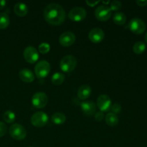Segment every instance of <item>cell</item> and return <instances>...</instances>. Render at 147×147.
<instances>
[{
  "instance_id": "277c9868",
  "label": "cell",
  "mask_w": 147,
  "mask_h": 147,
  "mask_svg": "<svg viewBox=\"0 0 147 147\" xmlns=\"http://www.w3.org/2000/svg\"><path fill=\"white\" fill-rule=\"evenodd\" d=\"M51 69L50 64L46 60H40L34 67V73L38 78H44L49 75Z\"/></svg>"
},
{
  "instance_id": "836d02e7",
  "label": "cell",
  "mask_w": 147,
  "mask_h": 147,
  "mask_svg": "<svg viewBox=\"0 0 147 147\" xmlns=\"http://www.w3.org/2000/svg\"><path fill=\"white\" fill-rule=\"evenodd\" d=\"M29 147H33V146H29Z\"/></svg>"
},
{
  "instance_id": "5b68a950",
  "label": "cell",
  "mask_w": 147,
  "mask_h": 147,
  "mask_svg": "<svg viewBox=\"0 0 147 147\" xmlns=\"http://www.w3.org/2000/svg\"><path fill=\"white\" fill-rule=\"evenodd\" d=\"M49 121V117L43 111H37L31 117V123L37 128H41L45 126Z\"/></svg>"
},
{
  "instance_id": "e0dca14e",
  "label": "cell",
  "mask_w": 147,
  "mask_h": 147,
  "mask_svg": "<svg viewBox=\"0 0 147 147\" xmlns=\"http://www.w3.org/2000/svg\"><path fill=\"white\" fill-rule=\"evenodd\" d=\"M14 11L19 17H24L28 13V7L24 3L18 2L14 5Z\"/></svg>"
},
{
  "instance_id": "52a82bcc",
  "label": "cell",
  "mask_w": 147,
  "mask_h": 147,
  "mask_svg": "<svg viewBox=\"0 0 147 147\" xmlns=\"http://www.w3.org/2000/svg\"><path fill=\"white\" fill-rule=\"evenodd\" d=\"M48 102L47 95L43 92H37L32 98V104L36 109H43Z\"/></svg>"
},
{
  "instance_id": "7402d4cb",
  "label": "cell",
  "mask_w": 147,
  "mask_h": 147,
  "mask_svg": "<svg viewBox=\"0 0 147 147\" xmlns=\"http://www.w3.org/2000/svg\"><path fill=\"white\" fill-rule=\"evenodd\" d=\"M65 77L62 73H55L53 75L51 78V81L55 86H60L64 82Z\"/></svg>"
},
{
  "instance_id": "9c48e42d",
  "label": "cell",
  "mask_w": 147,
  "mask_h": 147,
  "mask_svg": "<svg viewBox=\"0 0 147 147\" xmlns=\"http://www.w3.org/2000/svg\"><path fill=\"white\" fill-rule=\"evenodd\" d=\"M87 13L86 9L83 7H73L68 13V17L70 20L74 22H80L86 17Z\"/></svg>"
},
{
  "instance_id": "ac0fdd59",
  "label": "cell",
  "mask_w": 147,
  "mask_h": 147,
  "mask_svg": "<svg viewBox=\"0 0 147 147\" xmlns=\"http://www.w3.org/2000/svg\"><path fill=\"white\" fill-rule=\"evenodd\" d=\"M105 120H106V124L109 125V126H116L119 121L117 115L113 113H108L105 117Z\"/></svg>"
},
{
  "instance_id": "1f68e13d",
  "label": "cell",
  "mask_w": 147,
  "mask_h": 147,
  "mask_svg": "<svg viewBox=\"0 0 147 147\" xmlns=\"http://www.w3.org/2000/svg\"><path fill=\"white\" fill-rule=\"evenodd\" d=\"M6 4H7V1L4 0H0V9H2L5 7Z\"/></svg>"
},
{
  "instance_id": "d4e9b609",
  "label": "cell",
  "mask_w": 147,
  "mask_h": 147,
  "mask_svg": "<svg viewBox=\"0 0 147 147\" xmlns=\"http://www.w3.org/2000/svg\"><path fill=\"white\" fill-rule=\"evenodd\" d=\"M50 50V44L47 42H42L39 45V52L42 54H47Z\"/></svg>"
},
{
  "instance_id": "8992f818",
  "label": "cell",
  "mask_w": 147,
  "mask_h": 147,
  "mask_svg": "<svg viewBox=\"0 0 147 147\" xmlns=\"http://www.w3.org/2000/svg\"><path fill=\"white\" fill-rule=\"evenodd\" d=\"M129 27L131 31L134 34H141L144 32L146 26L143 20L137 17H134L129 22Z\"/></svg>"
},
{
  "instance_id": "7c38bea8",
  "label": "cell",
  "mask_w": 147,
  "mask_h": 147,
  "mask_svg": "<svg viewBox=\"0 0 147 147\" xmlns=\"http://www.w3.org/2000/svg\"><path fill=\"white\" fill-rule=\"evenodd\" d=\"M96 105L100 111H107L110 110L111 106V100L107 95L102 94L98 97Z\"/></svg>"
},
{
  "instance_id": "ffe728a7",
  "label": "cell",
  "mask_w": 147,
  "mask_h": 147,
  "mask_svg": "<svg viewBox=\"0 0 147 147\" xmlns=\"http://www.w3.org/2000/svg\"><path fill=\"white\" fill-rule=\"evenodd\" d=\"M113 20L114 23L117 25H123L126 23V17L125 14L120 11H117L114 14L113 17Z\"/></svg>"
},
{
  "instance_id": "9a60e30c",
  "label": "cell",
  "mask_w": 147,
  "mask_h": 147,
  "mask_svg": "<svg viewBox=\"0 0 147 147\" xmlns=\"http://www.w3.org/2000/svg\"><path fill=\"white\" fill-rule=\"evenodd\" d=\"M20 78L24 83H32L34 80V76L32 72L27 68L22 69L19 73Z\"/></svg>"
},
{
  "instance_id": "44dd1931",
  "label": "cell",
  "mask_w": 147,
  "mask_h": 147,
  "mask_svg": "<svg viewBox=\"0 0 147 147\" xmlns=\"http://www.w3.org/2000/svg\"><path fill=\"white\" fill-rule=\"evenodd\" d=\"M10 20L8 14L5 12H0V29L4 30L9 25Z\"/></svg>"
},
{
  "instance_id": "d6986e66",
  "label": "cell",
  "mask_w": 147,
  "mask_h": 147,
  "mask_svg": "<svg viewBox=\"0 0 147 147\" xmlns=\"http://www.w3.org/2000/svg\"><path fill=\"white\" fill-rule=\"evenodd\" d=\"M51 120L55 124L61 125L65 122L66 116L64 113L57 112V113H55L54 114H53L51 117Z\"/></svg>"
},
{
  "instance_id": "f1b7e54d",
  "label": "cell",
  "mask_w": 147,
  "mask_h": 147,
  "mask_svg": "<svg viewBox=\"0 0 147 147\" xmlns=\"http://www.w3.org/2000/svg\"><path fill=\"white\" fill-rule=\"evenodd\" d=\"M94 118L97 121H100L103 120V118H104V115H103V113H102L101 111L96 112L94 114Z\"/></svg>"
},
{
  "instance_id": "5bb4252c",
  "label": "cell",
  "mask_w": 147,
  "mask_h": 147,
  "mask_svg": "<svg viewBox=\"0 0 147 147\" xmlns=\"http://www.w3.org/2000/svg\"><path fill=\"white\" fill-rule=\"evenodd\" d=\"M80 106L83 112L85 115L88 116H93L96 113V105L92 100H87V101H83L80 103Z\"/></svg>"
},
{
  "instance_id": "2e32d148",
  "label": "cell",
  "mask_w": 147,
  "mask_h": 147,
  "mask_svg": "<svg viewBox=\"0 0 147 147\" xmlns=\"http://www.w3.org/2000/svg\"><path fill=\"white\" fill-rule=\"evenodd\" d=\"M91 88L88 85H83L78 90V98L80 100H86L91 95Z\"/></svg>"
},
{
  "instance_id": "83f0119b",
  "label": "cell",
  "mask_w": 147,
  "mask_h": 147,
  "mask_svg": "<svg viewBox=\"0 0 147 147\" xmlns=\"http://www.w3.org/2000/svg\"><path fill=\"white\" fill-rule=\"evenodd\" d=\"M7 131V125L4 123V122L0 121V138L4 136L6 134Z\"/></svg>"
},
{
  "instance_id": "8fae6325",
  "label": "cell",
  "mask_w": 147,
  "mask_h": 147,
  "mask_svg": "<svg viewBox=\"0 0 147 147\" xmlns=\"http://www.w3.org/2000/svg\"><path fill=\"white\" fill-rule=\"evenodd\" d=\"M76 35L73 32L67 31L60 34L59 37V42L63 47H70L76 41Z\"/></svg>"
},
{
  "instance_id": "4dcf8cb0",
  "label": "cell",
  "mask_w": 147,
  "mask_h": 147,
  "mask_svg": "<svg viewBox=\"0 0 147 147\" xmlns=\"http://www.w3.org/2000/svg\"><path fill=\"white\" fill-rule=\"evenodd\" d=\"M136 3L139 7H145L147 5V0H137Z\"/></svg>"
},
{
  "instance_id": "ba28073f",
  "label": "cell",
  "mask_w": 147,
  "mask_h": 147,
  "mask_svg": "<svg viewBox=\"0 0 147 147\" xmlns=\"http://www.w3.org/2000/svg\"><path fill=\"white\" fill-rule=\"evenodd\" d=\"M112 15V11L106 5L98 6L95 11V16L99 21L106 22L111 18Z\"/></svg>"
},
{
  "instance_id": "cb8c5ba5",
  "label": "cell",
  "mask_w": 147,
  "mask_h": 147,
  "mask_svg": "<svg viewBox=\"0 0 147 147\" xmlns=\"http://www.w3.org/2000/svg\"><path fill=\"white\" fill-rule=\"evenodd\" d=\"M16 116L15 113H14L11 111L8 110L7 111H5L3 114V119L5 122L8 123H14V121H15Z\"/></svg>"
},
{
  "instance_id": "7a4b0ae2",
  "label": "cell",
  "mask_w": 147,
  "mask_h": 147,
  "mask_svg": "<svg viewBox=\"0 0 147 147\" xmlns=\"http://www.w3.org/2000/svg\"><path fill=\"white\" fill-rule=\"evenodd\" d=\"M77 65V59L71 55L64 56L60 60V67L65 73H71L75 70Z\"/></svg>"
},
{
  "instance_id": "603a6c76",
  "label": "cell",
  "mask_w": 147,
  "mask_h": 147,
  "mask_svg": "<svg viewBox=\"0 0 147 147\" xmlns=\"http://www.w3.org/2000/svg\"><path fill=\"white\" fill-rule=\"evenodd\" d=\"M146 50V44L144 42H136L133 46V51L136 54H142Z\"/></svg>"
},
{
  "instance_id": "d6a6232c",
  "label": "cell",
  "mask_w": 147,
  "mask_h": 147,
  "mask_svg": "<svg viewBox=\"0 0 147 147\" xmlns=\"http://www.w3.org/2000/svg\"><path fill=\"white\" fill-rule=\"evenodd\" d=\"M144 39H145V40H146V42H147V32L146 33V34H145Z\"/></svg>"
},
{
  "instance_id": "4316f807",
  "label": "cell",
  "mask_w": 147,
  "mask_h": 147,
  "mask_svg": "<svg viewBox=\"0 0 147 147\" xmlns=\"http://www.w3.org/2000/svg\"><path fill=\"white\" fill-rule=\"evenodd\" d=\"M110 110L111 111V113H113L114 114H118V113H120L121 111V106L119 103H116L113 105L112 106H111Z\"/></svg>"
},
{
  "instance_id": "484cf974",
  "label": "cell",
  "mask_w": 147,
  "mask_h": 147,
  "mask_svg": "<svg viewBox=\"0 0 147 147\" xmlns=\"http://www.w3.org/2000/svg\"><path fill=\"white\" fill-rule=\"evenodd\" d=\"M122 7V4L120 1H113L111 2L110 4V9H111V11H119V9H121Z\"/></svg>"
},
{
  "instance_id": "f546056e",
  "label": "cell",
  "mask_w": 147,
  "mask_h": 147,
  "mask_svg": "<svg viewBox=\"0 0 147 147\" xmlns=\"http://www.w3.org/2000/svg\"><path fill=\"white\" fill-rule=\"evenodd\" d=\"M100 2V1H86V3L89 6V7H95V6L97 5L98 3Z\"/></svg>"
},
{
  "instance_id": "4fadbf2b",
  "label": "cell",
  "mask_w": 147,
  "mask_h": 147,
  "mask_svg": "<svg viewBox=\"0 0 147 147\" xmlns=\"http://www.w3.org/2000/svg\"><path fill=\"white\" fill-rule=\"evenodd\" d=\"M105 37V33L102 29L99 27L92 29L88 34V38L92 42L98 43L103 40Z\"/></svg>"
},
{
  "instance_id": "30bf717a",
  "label": "cell",
  "mask_w": 147,
  "mask_h": 147,
  "mask_svg": "<svg viewBox=\"0 0 147 147\" xmlns=\"http://www.w3.org/2000/svg\"><path fill=\"white\" fill-rule=\"evenodd\" d=\"M23 56L27 63L30 64L35 63L39 59V53L37 49L32 46H28L24 49Z\"/></svg>"
},
{
  "instance_id": "3957f363",
  "label": "cell",
  "mask_w": 147,
  "mask_h": 147,
  "mask_svg": "<svg viewBox=\"0 0 147 147\" xmlns=\"http://www.w3.org/2000/svg\"><path fill=\"white\" fill-rule=\"evenodd\" d=\"M9 133L11 138L17 141L23 140L27 136V131L23 126L19 123L11 125L9 129Z\"/></svg>"
},
{
  "instance_id": "6da1fadb",
  "label": "cell",
  "mask_w": 147,
  "mask_h": 147,
  "mask_svg": "<svg viewBox=\"0 0 147 147\" xmlns=\"http://www.w3.org/2000/svg\"><path fill=\"white\" fill-rule=\"evenodd\" d=\"M43 15L45 20L49 24L57 26L64 22L65 20L66 13L64 9L60 4L51 3L45 8Z\"/></svg>"
}]
</instances>
